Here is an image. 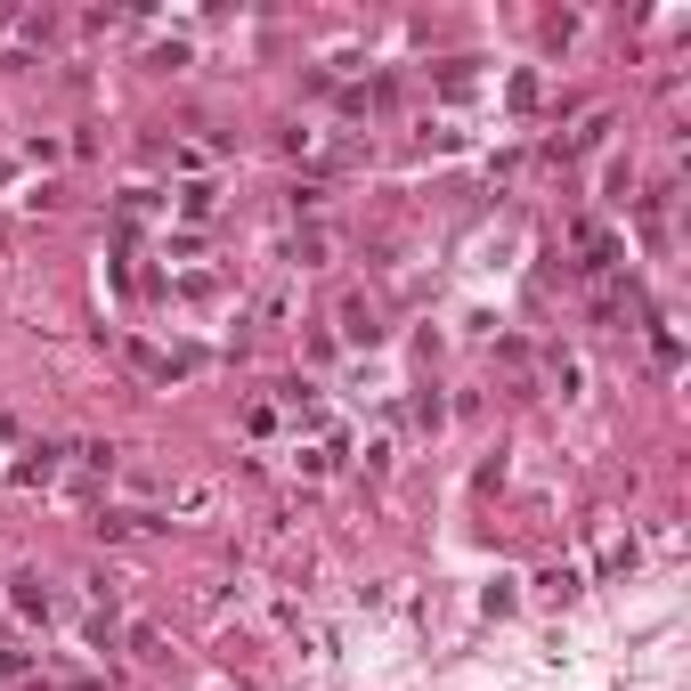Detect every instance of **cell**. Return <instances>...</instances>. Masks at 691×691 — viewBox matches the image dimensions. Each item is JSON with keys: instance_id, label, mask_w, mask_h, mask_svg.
Segmentation results:
<instances>
[{"instance_id": "obj_2", "label": "cell", "mask_w": 691, "mask_h": 691, "mask_svg": "<svg viewBox=\"0 0 691 691\" xmlns=\"http://www.w3.org/2000/svg\"><path fill=\"white\" fill-rule=\"evenodd\" d=\"M342 334H350V342H374L383 326H374V309H366V301H342Z\"/></svg>"}, {"instance_id": "obj_1", "label": "cell", "mask_w": 691, "mask_h": 691, "mask_svg": "<svg viewBox=\"0 0 691 691\" xmlns=\"http://www.w3.org/2000/svg\"><path fill=\"white\" fill-rule=\"evenodd\" d=\"M212 204H220V187H212V179H196V187H179V212H187V220H212Z\"/></svg>"}, {"instance_id": "obj_3", "label": "cell", "mask_w": 691, "mask_h": 691, "mask_svg": "<svg viewBox=\"0 0 691 691\" xmlns=\"http://www.w3.org/2000/svg\"><path fill=\"white\" fill-rule=\"evenodd\" d=\"M17 610H25V618H41V610H49V594H41V578H17Z\"/></svg>"}]
</instances>
